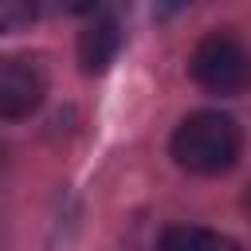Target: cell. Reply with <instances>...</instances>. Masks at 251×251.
<instances>
[{
	"instance_id": "cell-1",
	"label": "cell",
	"mask_w": 251,
	"mask_h": 251,
	"mask_svg": "<svg viewBox=\"0 0 251 251\" xmlns=\"http://www.w3.org/2000/svg\"><path fill=\"white\" fill-rule=\"evenodd\" d=\"M173 161L184 173L196 176H220L239 161L243 149V133L235 126V118L220 114V110H196L188 114L176 133H173Z\"/></svg>"
},
{
	"instance_id": "cell-2",
	"label": "cell",
	"mask_w": 251,
	"mask_h": 251,
	"mask_svg": "<svg viewBox=\"0 0 251 251\" xmlns=\"http://www.w3.org/2000/svg\"><path fill=\"white\" fill-rule=\"evenodd\" d=\"M188 71L212 94H239L251 86V51L243 47V39L227 31H212L196 43Z\"/></svg>"
},
{
	"instance_id": "cell-3",
	"label": "cell",
	"mask_w": 251,
	"mask_h": 251,
	"mask_svg": "<svg viewBox=\"0 0 251 251\" xmlns=\"http://www.w3.org/2000/svg\"><path fill=\"white\" fill-rule=\"evenodd\" d=\"M47 94V75L31 59H0V118H27Z\"/></svg>"
},
{
	"instance_id": "cell-4",
	"label": "cell",
	"mask_w": 251,
	"mask_h": 251,
	"mask_svg": "<svg viewBox=\"0 0 251 251\" xmlns=\"http://www.w3.org/2000/svg\"><path fill=\"white\" fill-rule=\"evenodd\" d=\"M118 51H122V24H118V16H114V12L94 16V24H90V27L82 31V39H78V59H82V67H86V71H106Z\"/></svg>"
},
{
	"instance_id": "cell-5",
	"label": "cell",
	"mask_w": 251,
	"mask_h": 251,
	"mask_svg": "<svg viewBox=\"0 0 251 251\" xmlns=\"http://www.w3.org/2000/svg\"><path fill=\"white\" fill-rule=\"evenodd\" d=\"M157 251H239L235 239L212 231V227H196V224H176L161 235Z\"/></svg>"
},
{
	"instance_id": "cell-6",
	"label": "cell",
	"mask_w": 251,
	"mask_h": 251,
	"mask_svg": "<svg viewBox=\"0 0 251 251\" xmlns=\"http://www.w3.org/2000/svg\"><path fill=\"white\" fill-rule=\"evenodd\" d=\"M39 16V0H0V35L27 27Z\"/></svg>"
},
{
	"instance_id": "cell-7",
	"label": "cell",
	"mask_w": 251,
	"mask_h": 251,
	"mask_svg": "<svg viewBox=\"0 0 251 251\" xmlns=\"http://www.w3.org/2000/svg\"><path fill=\"white\" fill-rule=\"evenodd\" d=\"M39 8H47L55 16H82V12H98L102 0H39Z\"/></svg>"
},
{
	"instance_id": "cell-8",
	"label": "cell",
	"mask_w": 251,
	"mask_h": 251,
	"mask_svg": "<svg viewBox=\"0 0 251 251\" xmlns=\"http://www.w3.org/2000/svg\"><path fill=\"white\" fill-rule=\"evenodd\" d=\"M188 4H196V0H153V12H157L161 20H169V16H176V12H184Z\"/></svg>"
},
{
	"instance_id": "cell-9",
	"label": "cell",
	"mask_w": 251,
	"mask_h": 251,
	"mask_svg": "<svg viewBox=\"0 0 251 251\" xmlns=\"http://www.w3.org/2000/svg\"><path fill=\"white\" fill-rule=\"evenodd\" d=\"M247 212H251V192H247Z\"/></svg>"
}]
</instances>
